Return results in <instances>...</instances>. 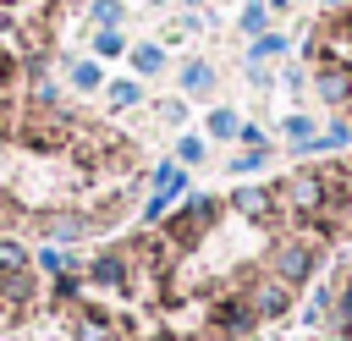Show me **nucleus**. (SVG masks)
Returning <instances> with one entry per match:
<instances>
[{"instance_id":"obj_31","label":"nucleus","mask_w":352,"mask_h":341,"mask_svg":"<svg viewBox=\"0 0 352 341\" xmlns=\"http://www.w3.org/2000/svg\"><path fill=\"white\" fill-rule=\"evenodd\" d=\"M11 77H16V60H11V50H0V94L11 88Z\"/></svg>"},{"instance_id":"obj_21","label":"nucleus","mask_w":352,"mask_h":341,"mask_svg":"<svg viewBox=\"0 0 352 341\" xmlns=\"http://www.w3.org/2000/svg\"><path fill=\"white\" fill-rule=\"evenodd\" d=\"M264 22H270V6H264V0H248V6H242V16H236V28H242V33H253V38L264 33Z\"/></svg>"},{"instance_id":"obj_36","label":"nucleus","mask_w":352,"mask_h":341,"mask_svg":"<svg viewBox=\"0 0 352 341\" xmlns=\"http://www.w3.org/2000/svg\"><path fill=\"white\" fill-rule=\"evenodd\" d=\"M330 341H346V336H330Z\"/></svg>"},{"instance_id":"obj_19","label":"nucleus","mask_w":352,"mask_h":341,"mask_svg":"<svg viewBox=\"0 0 352 341\" xmlns=\"http://www.w3.org/2000/svg\"><path fill=\"white\" fill-rule=\"evenodd\" d=\"M94 55H99V60H116V55H126V38H121V28H99V33H94Z\"/></svg>"},{"instance_id":"obj_1","label":"nucleus","mask_w":352,"mask_h":341,"mask_svg":"<svg viewBox=\"0 0 352 341\" xmlns=\"http://www.w3.org/2000/svg\"><path fill=\"white\" fill-rule=\"evenodd\" d=\"M314 270H319V248H314L308 236H280V242L270 248V275H275V280L302 286Z\"/></svg>"},{"instance_id":"obj_35","label":"nucleus","mask_w":352,"mask_h":341,"mask_svg":"<svg viewBox=\"0 0 352 341\" xmlns=\"http://www.w3.org/2000/svg\"><path fill=\"white\" fill-rule=\"evenodd\" d=\"M143 341H170V336H143Z\"/></svg>"},{"instance_id":"obj_27","label":"nucleus","mask_w":352,"mask_h":341,"mask_svg":"<svg viewBox=\"0 0 352 341\" xmlns=\"http://www.w3.org/2000/svg\"><path fill=\"white\" fill-rule=\"evenodd\" d=\"M264 160H270L264 148H242V154L231 160V170H236V176H253V170H264Z\"/></svg>"},{"instance_id":"obj_17","label":"nucleus","mask_w":352,"mask_h":341,"mask_svg":"<svg viewBox=\"0 0 352 341\" xmlns=\"http://www.w3.org/2000/svg\"><path fill=\"white\" fill-rule=\"evenodd\" d=\"M280 132L292 138V148H297V154H308V148H314V138H319V132H314V121H308V116H297V110L280 121Z\"/></svg>"},{"instance_id":"obj_32","label":"nucleus","mask_w":352,"mask_h":341,"mask_svg":"<svg viewBox=\"0 0 352 341\" xmlns=\"http://www.w3.org/2000/svg\"><path fill=\"white\" fill-rule=\"evenodd\" d=\"M6 220H16V204H11L6 192H0V226H6Z\"/></svg>"},{"instance_id":"obj_7","label":"nucleus","mask_w":352,"mask_h":341,"mask_svg":"<svg viewBox=\"0 0 352 341\" xmlns=\"http://www.w3.org/2000/svg\"><path fill=\"white\" fill-rule=\"evenodd\" d=\"M231 209H236L242 220H270V214L280 209V192H275V187H236V192H231Z\"/></svg>"},{"instance_id":"obj_33","label":"nucleus","mask_w":352,"mask_h":341,"mask_svg":"<svg viewBox=\"0 0 352 341\" xmlns=\"http://www.w3.org/2000/svg\"><path fill=\"white\" fill-rule=\"evenodd\" d=\"M292 6H297V0H270V11H292Z\"/></svg>"},{"instance_id":"obj_22","label":"nucleus","mask_w":352,"mask_h":341,"mask_svg":"<svg viewBox=\"0 0 352 341\" xmlns=\"http://www.w3.org/2000/svg\"><path fill=\"white\" fill-rule=\"evenodd\" d=\"M275 55H286V38H280V33H258V38H253V50H248V60H258V66H264V60H275Z\"/></svg>"},{"instance_id":"obj_24","label":"nucleus","mask_w":352,"mask_h":341,"mask_svg":"<svg viewBox=\"0 0 352 341\" xmlns=\"http://www.w3.org/2000/svg\"><path fill=\"white\" fill-rule=\"evenodd\" d=\"M330 319H336L341 330H352V280L336 286V297H330Z\"/></svg>"},{"instance_id":"obj_15","label":"nucleus","mask_w":352,"mask_h":341,"mask_svg":"<svg viewBox=\"0 0 352 341\" xmlns=\"http://www.w3.org/2000/svg\"><path fill=\"white\" fill-rule=\"evenodd\" d=\"M22 270H33V253L16 236H0V275H22Z\"/></svg>"},{"instance_id":"obj_13","label":"nucleus","mask_w":352,"mask_h":341,"mask_svg":"<svg viewBox=\"0 0 352 341\" xmlns=\"http://www.w3.org/2000/svg\"><path fill=\"white\" fill-rule=\"evenodd\" d=\"M104 99H110L116 110H138V104H143V82H138V77H116V82H104Z\"/></svg>"},{"instance_id":"obj_11","label":"nucleus","mask_w":352,"mask_h":341,"mask_svg":"<svg viewBox=\"0 0 352 341\" xmlns=\"http://www.w3.org/2000/svg\"><path fill=\"white\" fill-rule=\"evenodd\" d=\"M0 302H6V308H28V302H33V270L0 275Z\"/></svg>"},{"instance_id":"obj_20","label":"nucleus","mask_w":352,"mask_h":341,"mask_svg":"<svg viewBox=\"0 0 352 341\" xmlns=\"http://www.w3.org/2000/svg\"><path fill=\"white\" fill-rule=\"evenodd\" d=\"M204 132H209V138H236V132H242V121H236V110H226V104H220V110H209Z\"/></svg>"},{"instance_id":"obj_26","label":"nucleus","mask_w":352,"mask_h":341,"mask_svg":"<svg viewBox=\"0 0 352 341\" xmlns=\"http://www.w3.org/2000/svg\"><path fill=\"white\" fill-rule=\"evenodd\" d=\"M330 297H336V292H330V286H319V292L308 297V308H302V324H319V319L330 314Z\"/></svg>"},{"instance_id":"obj_37","label":"nucleus","mask_w":352,"mask_h":341,"mask_svg":"<svg viewBox=\"0 0 352 341\" xmlns=\"http://www.w3.org/2000/svg\"><path fill=\"white\" fill-rule=\"evenodd\" d=\"M187 6H204V0H187Z\"/></svg>"},{"instance_id":"obj_12","label":"nucleus","mask_w":352,"mask_h":341,"mask_svg":"<svg viewBox=\"0 0 352 341\" xmlns=\"http://www.w3.org/2000/svg\"><path fill=\"white\" fill-rule=\"evenodd\" d=\"M126 55H132V72L138 77H160L165 72V44H132Z\"/></svg>"},{"instance_id":"obj_16","label":"nucleus","mask_w":352,"mask_h":341,"mask_svg":"<svg viewBox=\"0 0 352 341\" xmlns=\"http://www.w3.org/2000/svg\"><path fill=\"white\" fill-rule=\"evenodd\" d=\"M66 77H72V88H77V94H99V88H104L99 60H72V72H66Z\"/></svg>"},{"instance_id":"obj_10","label":"nucleus","mask_w":352,"mask_h":341,"mask_svg":"<svg viewBox=\"0 0 352 341\" xmlns=\"http://www.w3.org/2000/svg\"><path fill=\"white\" fill-rule=\"evenodd\" d=\"M38 226H44V236H50V242H77V236H88V214H72V209L44 214Z\"/></svg>"},{"instance_id":"obj_8","label":"nucleus","mask_w":352,"mask_h":341,"mask_svg":"<svg viewBox=\"0 0 352 341\" xmlns=\"http://www.w3.org/2000/svg\"><path fill=\"white\" fill-rule=\"evenodd\" d=\"M314 82H319V99H324V104H346V99H352V66H346V60H324Z\"/></svg>"},{"instance_id":"obj_23","label":"nucleus","mask_w":352,"mask_h":341,"mask_svg":"<svg viewBox=\"0 0 352 341\" xmlns=\"http://www.w3.org/2000/svg\"><path fill=\"white\" fill-rule=\"evenodd\" d=\"M346 143H352V126H346V121H336L330 132H319V138H314V148H308V154H324V148H346Z\"/></svg>"},{"instance_id":"obj_25","label":"nucleus","mask_w":352,"mask_h":341,"mask_svg":"<svg viewBox=\"0 0 352 341\" xmlns=\"http://www.w3.org/2000/svg\"><path fill=\"white\" fill-rule=\"evenodd\" d=\"M204 154H209V148H204V138H192V132H187V138H176V165H204Z\"/></svg>"},{"instance_id":"obj_6","label":"nucleus","mask_w":352,"mask_h":341,"mask_svg":"<svg viewBox=\"0 0 352 341\" xmlns=\"http://www.w3.org/2000/svg\"><path fill=\"white\" fill-rule=\"evenodd\" d=\"M248 302H253V314H258V319H280V314L292 308V286H286V280H275V275H264V280H253Z\"/></svg>"},{"instance_id":"obj_34","label":"nucleus","mask_w":352,"mask_h":341,"mask_svg":"<svg viewBox=\"0 0 352 341\" xmlns=\"http://www.w3.org/2000/svg\"><path fill=\"white\" fill-rule=\"evenodd\" d=\"M319 6H330V11H336V6H346V0H319Z\"/></svg>"},{"instance_id":"obj_29","label":"nucleus","mask_w":352,"mask_h":341,"mask_svg":"<svg viewBox=\"0 0 352 341\" xmlns=\"http://www.w3.org/2000/svg\"><path fill=\"white\" fill-rule=\"evenodd\" d=\"M165 209H170V192H148L143 198V220H165Z\"/></svg>"},{"instance_id":"obj_5","label":"nucleus","mask_w":352,"mask_h":341,"mask_svg":"<svg viewBox=\"0 0 352 341\" xmlns=\"http://www.w3.org/2000/svg\"><path fill=\"white\" fill-rule=\"evenodd\" d=\"M253 324H258V314H253V302H248V297H220V302H214V330H220L226 341L253 336Z\"/></svg>"},{"instance_id":"obj_9","label":"nucleus","mask_w":352,"mask_h":341,"mask_svg":"<svg viewBox=\"0 0 352 341\" xmlns=\"http://www.w3.org/2000/svg\"><path fill=\"white\" fill-rule=\"evenodd\" d=\"M176 82H182V94H192V99H204V94H214V66L209 60H182V72H176Z\"/></svg>"},{"instance_id":"obj_18","label":"nucleus","mask_w":352,"mask_h":341,"mask_svg":"<svg viewBox=\"0 0 352 341\" xmlns=\"http://www.w3.org/2000/svg\"><path fill=\"white\" fill-rule=\"evenodd\" d=\"M121 16H126L121 0H88V22L94 28H121Z\"/></svg>"},{"instance_id":"obj_14","label":"nucleus","mask_w":352,"mask_h":341,"mask_svg":"<svg viewBox=\"0 0 352 341\" xmlns=\"http://www.w3.org/2000/svg\"><path fill=\"white\" fill-rule=\"evenodd\" d=\"M154 192H170V198H182V192H187V165H176V160H160V165H154Z\"/></svg>"},{"instance_id":"obj_3","label":"nucleus","mask_w":352,"mask_h":341,"mask_svg":"<svg viewBox=\"0 0 352 341\" xmlns=\"http://www.w3.org/2000/svg\"><path fill=\"white\" fill-rule=\"evenodd\" d=\"M275 192H280V204L297 209V214H319V209L330 204V182H324V170H297V176H286Z\"/></svg>"},{"instance_id":"obj_28","label":"nucleus","mask_w":352,"mask_h":341,"mask_svg":"<svg viewBox=\"0 0 352 341\" xmlns=\"http://www.w3.org/2000/svg\"><path fill=\"white\" fill-rule=\"evenodd\" d=\"M38 270H44V275H66V270H72V258H66L60 248H38Z\"/></svg>"},{"instance_id":"obj_4","label":"nucleus","mask_w":352,"mask_h":341,"mask_svg":"<svg viewBox=\"0 0 352 341\" xmlns=\"http://www.w3.org/2000/svg\"><path fill=\"white\" fill-rule=\"evenodd\" d=\"M88 286H104V292H126V286H132V253H121V248L99 253V258L88 264Z\"/></svg>"},{"instance_id":"obj_2","label":"nucleus","mask_w":352,"mask_h":341,"mask_svg":"<svg viewBox=\"0 0 352 341\" xmlns=\"http://www.w3.org/2000/svg\"><path fill=\"white\" fill-rule=\"evenodd\" d=\"M214 214H220V198H214V192H192V198L165 220V236H170L176 248H192V236H204V231L214 226Z\"/></svg>"},{"instance_id":"obj_30","label":"nucleus","mask_w":352,"mask_h":341,"mask_svg":"<svg viewBox=\"0 0 352 341\" xmlns=\"http://www.w3.org/2000/svg\"><path fill=\"white\" fill-rule=\"evenodd\" d=\"M248 148H264V126H253V121H242V132H236Z\"/></svg>"}]
</instances>
